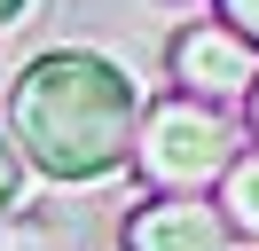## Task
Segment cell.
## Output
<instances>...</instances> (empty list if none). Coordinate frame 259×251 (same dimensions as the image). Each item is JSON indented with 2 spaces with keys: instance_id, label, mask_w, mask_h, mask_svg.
<instances>
[{
  "instance_id": "277c9868",
  "label": "cell",
  "mask_w": 259,
  "mask_h": 251,
  "mask_svg": "<svg viewBox=\"0 0 259 251\" xmlns=\"http://www.w3.org/2000/svg\"><path fill=\"white\" fill-rule=\"evenodd\" d=\"M126 251H228V220L212 196H149L126 220Z\"/></svg>"
},
{
  "instance_id": "9c48e42d",
  "label": "cell",
  "mask_w": 259,
  "mask_h": 251,
  "mask_svg": "<svg viewBox=\"0 0 259 251\" xmlns=\"http://www.w3.org/2000/svg\"><path fill=\"white\" fill-rule=\"evenodd\" d=\"M243 102H251V134H259V78H251V94H243Z\"/></svg>"
},
{
  "instance_id": "8992f818",
  "label": "cell",
  "mask_w": 259,
  "mask_h": 251,
  "mask_svg": "<svg viewBox=\"0 0 259 251\" xmlns=\"http://www.w3.org/2000/svg\"><path fill=\"white\" fill-rule=\"evenodd\" d=\"M220 24L236 31L243 47H259V0H220Z\"/></svg>"
},
{
  "instance_id": "ba28073f",
  "label": "cell",
  "mask_w": 259,
  "mask_h": 251,
  "mask_svg": "<svg viewBox=\"0 0 259 251\" xmlns=\"http://www.w3.org/2000/svg\"><path fill=\"white\" fill-rule=\"evenodd\" d=\"M24 8H32V0H0V24H16V16H24Z\"/></svg>"
},
{
  "instance_id": "52a82bcc",
  "label": "cell",
  "mask_w": 259,
  "mask_h": 251,
  "mask_svg": "<svg viewBox=\"0 0 259 251\" xmlns=\"http://www.w3.org/2000/svg\"><path fill=\"white\" fill-rule=\"evenodd\" d=\"M16 188H24V157H16V141L0 134V212L16 204Z\"/></svg>"
},
{
  "instance_id": "7a4b0ae2",
  "label": "cell",
  "mask_w": 259,
  "mask_h": 251,
  "mask_svg": "<svg viewBox=\"0 0 259 251\" xmlns=\"http://www.w3.org/2000/svg\"><path fill=\"white\" fill-rule=\"evenodd\" d=\"M236 157V126L220 102H196V94H165L134 118V157L142 181H157L165 196H196V188L220 181V165Z\"/></svg>"
},
{
  "instance_id": "5b68a950",
  "label": "cell",
  "mask_w": 259,
  "mask_h": 251,
  "mask_svg": "<svg viewBox=\"0 0 259 251\" xmlns=\"http://www.w3.org/2000/svg\"><path fill=\"white\" fill-rule=\"evenodd\" d=\"M220 220L228 235H259V149H236L220 165Z\"/></svg>"
},
{
  "instance_id": "3957f363",
  "label": "cell",
  "mask_w": 259,
  "mask_h": 251,
  "mask_svg": "<svg viewBox=\"0 0 259 251\" xmlns=\"http://www.w3.org/2000/svg\"><path fill=\"white\" fill-rule=\"evenodd\" d=\"M173 78L196 102H236L259 78V47H243L220 16H212V24H189V31H173Z\"/></svg>"
},
{
  "instance_id": "6da1fadb",
  "label": "cell",
  "mask_w": 259,
  "mask_h": 251,
  "mask_svg": "<svg viewBox=\"0 0 259 251\" xmlns=\"http://www.w3.org/2000/svg\"><path fill=\"white\" fill-rule=\"evenodd\" d=\"M134 118H142V94L118 63L87 47H55L16 78L0 134L48 181H110L134 157Z\"/></svg>"
}]
</instances>
